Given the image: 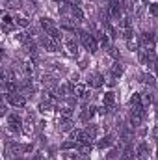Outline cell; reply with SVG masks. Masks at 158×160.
<instances>
[{
    "mask_svg": "<svg viewBox=\"0 0 158 160\" xmlns=\"http://www.w3.org/2000/svg\"><path fill=\"white\" fill-rule=\"evenodd\" d=\"M108 52H110V56H112V58H119V52H117V48H116V47H110V48H108Z\"/></svg>",
    "mask_w": 158,
    "mask_h": 160,
    "instance_id": "30",
    "label": "cell"
},
{
    "mask_svg": "<svg viewBox=\"0 0 158 160\" xmlns=\"http://www.w3.org/2000/svg\"><path fill=\"white\" fill-rule=\"evenodd\" d=\"M149 155V145L145 142H141L138 147H136V157H147Z\"/></svg>",
    "mask_w": 158,
    "mask_h": 160,
    "instance_id": "18",
    "label": "cell"
},
{
    "mask_svg": "<svg viewBox=\"0 0 158 160\" xmlns=\"http://www.w3.org/2000/svg\"><path fill=\"white\" fill-rule=\"evenodd\" d=\"M114 142H116V138H114L112 134H108L106 138H102V140L99 142V149H106V147H110V145H114Z\"/></svg>",
    "mask_w": 158,
    "mask_h": 160,
    "instance_id": "15",
    "label": "cell"
},
{
    "mask_svg": "<svg viewBox=\"0 0 158 160\" xmlns=\"http://www.w3.org/2000/svg\"><path fill=\"white\" fill-rule=\"evenodd\" d=\"M75 147H77L75 142H65V143L62 145V149H75Z\"/></svg>",
    "mask_w": 158,
    "mask_h": 160,
    "instance_id": "29",
    "label": "cell"
},
{
    "mask_svg": "<svg viewBox=\"0 0 158 160\" xmlns=\"http://www.w3.org/2000/svg\"><path fill=\"white\" fill-rule=\"evenodd\" d=\"M60 116L71 119V116H73V108H71V106H63V108H60Z\"/></svg>",
    "mask_w": 158,
    "mask_h": 160,
    "instance_id": "21",
    "label": "cell"
},
{
    "mask_svg": "<svg viewBox=\"0 0 158 160\" xmlns=\"http://www.w3.org/2000/svg\"><path fill=\"white\" fill-rule=\"evenodd\" d=\"M7 125H9V128H11V130L19 132V128H21L22 121H21V118H19L17 114H11V116H7Z\"/></svg>",
    "mask_w": 158,
    "mask_h": 160,
    "instance_id": "8",
    "label": "cell"
},
{
    "mask_svg": "<svg viewBox=\"0 0 158 160\" xmlns=\"http://www.w3.org/2000/svg\"><path fill=\"white\" fill-rule=\"evenodd\" d=\"M39 45L47 50V52H58V50H60V43L54 41L50 36H47V34H43L39 38Z\"/></svg>",
    "mask_w": 158,
    "mask_h": 160,
    "instance_id": "3",
    "label": "cell"
},
{
    "mask_svg": "<svg viewBox=\"0 0 158 160\" xmlns=\"http://www.w3.org/2000/svg\"><path fill=\"white\" fill-rule=\"evenodd\" d=\"M123 71H125V69H123V65H121L119 62H116V63H114V67H112V75H114V77H121V75H123Z\"/></svg>",
    "mask_w": 158,
    "mask_h": 160,
    "instance_id": "23",
    "label": "cell"
},
{
    "mask_svg": "<svg viewBox=\"0 0 158 160\" xmlns=\"http://www.w3.org/2000/svg\"><path fill=\"white\" fill-rule=\"evenodd\" d=\"M60 26L65 28V30H69V32H75V30H77V22H75L73 19H67V17H63V19L60 21Z\"/></svg>",
    "mask_w": 158,
    "mask_h": 160,
    "instance_id": "12",
    "label": "cell"
},
{
    "mask_svg": "<svg viewBox=\"0 0 158 160\" xmlns=\"http://www.w3.org/2000/svg\"><path fill=\"white\" fill-rule=\"evenodd\" d=\"M60 125H62V127H60L62 130H71V128H73V121H71V119H67V118H62Z\"/></svg>",
    "mask_w": 158,
    "mask_h": 160,
    "instance_id": "20",
    "label": "cell"
},
{
    "mask_svg": "<svg viewBox=\"0 0 158 160\" xmlns=\"http://www.w3.org/2000/svg\"><path fill=\"white\" fill-rule=\"evenodd\" d=\"M78 153L86 158L89 153H91V143H80V147H78Z\"/></svg>",
    "mask_w": 158,
    "mask_h": 160,
    "instance_id": "19",
    "label": "cell"
},
{
    "mask_svg": "<svg viewBox=\"0 0 158 160\" xmlns=\"http://www.w3.org/2000/svg\"><path fill=\"white\" fill-rule=\"evenodd\" d=\"M71 15H73V19H77V22H80V21H84V19H86V15H84V11L80 9V6H73Z\"/></svg>",
    "mask_w": 158,
    "mask_h": 160,
    "instance_id": "16",
    "label": "cell"
},
{
    "mask_svg": "<svg viewBox=\"0 0 158 160\" xmlns=\"http://www.w3.org/2000/svg\"><path fill=\"white\" fill-rule=\"evenodd\" d=\"M73 95L75 97H86L87 95V86L86 84H73Z\"/></svg>",
    "mask_w": 158,
    "mask_h": 160,
    "instance_id": "10",
    "label": "cell"
},
{
    "mask_svg": "<svg viewBox=\"0 0 158 160\" xmlns=\"http://www.w3.org/2000/svg\"><path fill=\"white\" fill-rule=\"evenodd\" d=\"M15 22H17L19 26H22V28H28V26H30V21H28V19H24V17H17V19H15Z\"/></svg>",
    "mask_w": 158,
    "mask_h": 160,
    "instance_id": "26",
    "label": "cell"
},
{
    "mask_svg": "<svg viewBox=\"0 0 158 160\" xmlns=\"http://www.w3.org/2000/svg\"><path fill=\"white\" fill-rule=\"evenodd\" d=\"M153 138L158 140V125H155V128H153Z\"/></svg>",
    "mask_w": 158,
    "mask_h": 160,
    "instance_id": "31",
    "label": "cell"
},
{
    "mask_svg": "<svg viewBox=\"0 0 158 160\" xmlns=\"http://www.w3.org/2000/svg\"><path fill=\"white\" fill-rule=\"evenodd\" d=\"M86 67H87V62H86V60H82V62H80V69H86Z\"/></svg>",
    "mask_w": 158,
    "mask_h": 160,
    "instance_id": "32",
    "label": "cell"
},
{
    "mask_svg": "<svg viewBox=\"0 0 158 160\" xmlns=\"http://www.w3.org/2000/svg\"><path fill=\"white\" fill-rule=\"evenodd\" d=\"M141 78H143V82H145L149 88H155V86H156V82H155V77H153V75H143Z\"/></svg>",
    "mask_w": 158,
    "mask_h": 160,
    "instance_id": "25",
    "label": "cell"
},
{
    "mask_svg": "<svg viewBox=\"0 0 158 160\" xmlns=\"http://www.w3.org/2000/svg\"><path fill=\"white\" fill-rule=\"evenodd\" d=\"M87 86H91V88H102L104 86V77L101 73H91L87 77Z\"/></svg>",
    "mask_w": 158,
    "mask_h": 160,
    "instance_id": "6",
    "label": "cell"
},
{
    "mask_svg": "<svg viewBox=\"0 0 158 160\" xmlns=\"http://www.w3.org/2000/svg\"><path fill=\"white\" fill-rule=\"evenodd\" d=\"M149 50V48H147ZM145 65L153 71V73H158V60H156V52L155 50H149L147 52V62H145Z\"/></svg>",
    "mask_w": 158,
    "mask_h": 160,
    "instance_id": "7",
    "label": "cell"
},
{
    "mask_svg": "<svg viewBox=\"0 0 158 160\" xmlns=\"http://www.w3.org/2000/svg\"><path fill=\"white\" fill-rule=\"evenodd\" d=\"M32 160H45V157H43V155H36Z\"/></svg>",
    "mask_w": 158,
    "mask_h": 160,
    "instance_id": "34",
    "label": "cell"
},
{
    "mask_svg": "<svg viewBox=\"0 0 158 160\" xmlns=\"http://www.w3.org/2000/svg\"><path fill=\"white\" fill-rule=\"evenodd\" d=\"M155 108H156V118H158V99H156V102H155Z\"/></svg>",
    "mask_w": 158,
    "mask_h": 160,
    "instance_id": "35",
    "label": "cell"
},
{
    "mask_svg": "<svg viewBox=\"0 0 158 160\" xmlns=\"http://www.w3.org/2000/svg\"><path fill=\"white\" fill-rule=\"evenodd\" d=\"M52 71H54V73H60V75H63V73H65V67H62L60 63H52Z\"/></svg>",
    "mask_w": 158,
    "mask_h": 160,
    "instance_id": "28",
    "label": "cell"
},
{
    "mask_svg": "<svg viewBox=\"0 0 158 160\" xmlns=\"http://www.w3.org/2000/svg\"><path fill=\"white\" fill-rule=\"evenodd\" d=\"M149 13H151L153 17H158V4H156V2L149 4Z\"/></svg>",
    "mask_w": 158,
    "mask_h": 160,
    "instance_id": "27",
    "label": "cell"
},
{
    "mask_svg": "<svg viewBox=\"0 0 158 160\" xmlns=\"http://www.w3.org/2000/svg\"><path fill=\"white\" fill-rule=\"evenodd\" d=\"M4 101H7L11 106H17V108H22L26 104V97L21 93V91H15V93H4Z\"/></svg>",
    "mask_w": 158,
    "mask_h": 160,
    "instance_id": "2",
    "label": "cell"
},
{
    "mask_svg": "<svg viewBox=\"0 0 158 160\" xmlns=\"http://www.w3.org/2000/svg\"><path fill=\"white\" fill-rule=\"evenodd\" d=\"M0 112H2V116H6V112H7V108H6V104H2V108H0Z\"/></svg>",
    "mask_w": 158,
    "mask_h": 160,
    "instance_id": "33",
    "label": "cell"
},
{
    "mask_svg": "<svg viewBox=\"0 0 158 160\" xmlns=\"http://www.w3.org/2000/svg\"><path fill=\"white\" fill-rule=\"evenodd\" d=\"M141 99H143V104H145V106H149V104L156 102V99H155V93H153V89H147L145 93H141Z\"/></svg>",
    "mask_w": 158,
    "mask_h": 160,
    "instance_id": "13",
    "label": "cell"
},
{
    "mask_svg": "<svg viewBox=\"0 0 158 160\" xmlns=\"http://www.w3.org/2000/svg\"><path fill=\"white\" fill-rule=\"evenodd\" d=\"M95 110H97V108H93V106H87V108H84V110H82V114H80V121L87 123V121L95 116Z\"/></svg>",
    "mask_w": 158,
    "mask_h": 160,
    "instance_id": "11",
    "label": "cell"
},
{
    "mask_svg": "<svg viewBox=\"0 0 158 160\" xmlns=\"http://www.w3.org/2000/svg\"><path fill=\"white\" fill-rule=\"evenodd\" d=\"M102 102H104V106H114V102H116V95H114L112 91H106V93L102 95Z\"/></svg>",
    "mask_w": 158,
    "mask_h": 160,
    "instance_id": "17",
    "label": "cell"
},
{
    "mask_svg": "<svg viewBox=\"0 0 158 160\" xmlns=\"http://www.w3.org/2000/svg\"><path fill=\"white\" fill-rule=\"evenodd\" d=\"M41 28L45 30V32H48V30H52V28H56V24H54V21L52 19H48V17H41Z\"/></svg>",
    "mask_w": 158,
    "mask_h": 160,
    "instance_id": "14",
    "label": "cell"
},
{
    "mask_svg": "<svg viewBox=\"0 0 158 160\" xmlns=\"http://www.w3.org/2000/svg\"><path fill=\"white\" fill-rule=\"evenodd\" d=\"M123 153L119 151V149H112L110 153H108V160H121L123 157H121Z\"/></svg>",
    "mask_w": 158,
    "mask_h": 160,
    "instance_id": "24",
    "label": "cell"
},
{
    "mask_svg": "<svg viewBox=\"0 0 158 160\" xmlns=\"http://www.w3.org/2000/svg\"><path fill=\"white\" fill-rule=\"evenodd\" d=\"M84 160H87V158H84Z\"/></svg>",
    "mask_w": 158,
    "mask_h": 160,
    "instance_id": "36",
    "label": "cell"
},
{
    "mask_svg": "<svg viewBox=\"0 0 158 160\" xmlns=\"http://www.w3.org/2000/svg\"><path fill=\"white\" fill-rule=\"evenodd\" d=\"M77 34H78L80 43L86 47V50H89V54H95V52L99 50V43H97V39H95L89 32H86V30H77Z\"/></svg>",
    "mask_w": 158,
    "mask_h": 160,
    "instance_id": "1",
    "label": "cell"
},
{
    "mask_svg": "<svg viewBox=\"0 0 158 160\" xmlns=\"http://www.w3.org/2000/svg\"><path fill=\"white\" fill-rule=\"evenodd\" d=\"M86 132H87L93 140L99 136V128H97V125H89V127H86Z\"/></svg>",
    "mask_w": 158,
    "mask_h": 160,
    "instance_id": "22",
    "label": "cell"
},
{
    "mask_svg": "<svg viewBox=\"0 0 158 160\" xmlns=\"http://www.w3.org/2000/svg\"><path fill=\"white\" fill-rule=\"evenodd\" d=\"M141 45L145 47V48H149V50H155V45H156V34L155 32H143L141 34Z\"/></svg>",
    "mask_w": 158,
    "mask_h": 160,
    "instance_id": "5",
    "label": "cell"
},
{
    "mask_svg": "<svg viewBox=\"0 0 158 160\" xmlns=\"http://www.w3.org/2000/svg\"><path fill=\"white\" fill-rule=\"evenodd\" d=\"M41 82H43L47 88H50L52 91H54V89H58V88H56V86H58V82H56V77H54V75H43V77H41Z\"/></svg>",
    "mask_w": 158,
    "mask_h": 160,
    "instance_id": "9",
    "label": "cell"
},
{
    "mask_svg": "<svg viewBox=\"0 0 158 160\" xmlns=\"http://www.w3.org/2000/svg\"><path fill=\"white\" fill-rule=\"evenodd\" d=\"M71 140H73V142H78V143H91V142H93V138H91L86 130H82V128L71 130Z\"/></svg>",
    "mask_w": 158,
    "mask_h": 160,
    "instance_id": "4",
    "label": "cell"
}]
</instances>
